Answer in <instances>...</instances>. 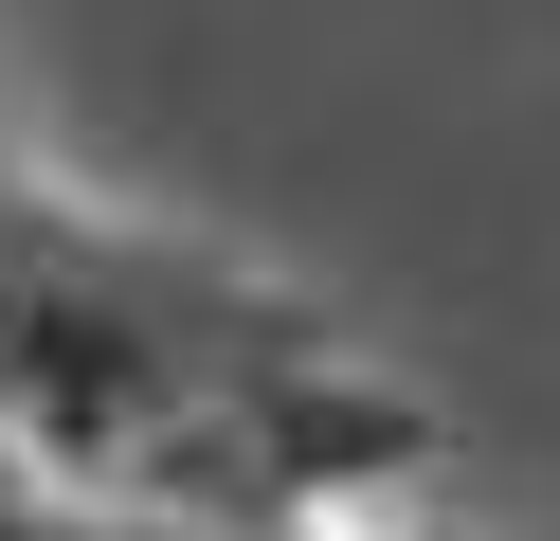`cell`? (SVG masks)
Wrapping results in <instances>:
<instances>
[{
    "instance_id": "obj_1",
    "label": "cell",
    "mask_w": 560,
    "mask_h": 541,
    "mask_svg": "<svg viewBox=\"0 0 560 541\" xmlns=\"http://www.w3.org/2000/svg\"><path fill=\"white\" fill-rule=\"evenodd\" d=\"M434 433L290 307L182 252L0 235V505L55 541H307Z\"/></svg>"
}]
</instances>
